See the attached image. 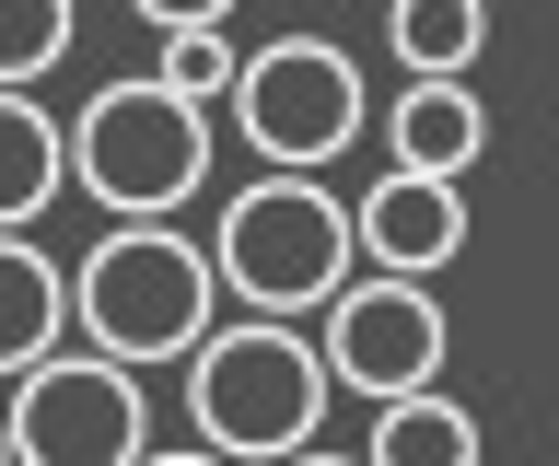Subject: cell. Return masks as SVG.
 Wrapping results in <instances>:
<instances>
[{
	"label": "cell",
	"mask_w": 559,
	"mask_h": 466,
	"mask_svg": "<svg viewBox=\"0 0 559 466\" xmlns=\"http://www.w3.org/2000/svg\"><path fill=\"white\" fill-rule=\"evenodd\" d=\"M326 338H304V315H257L210 326L187 350V420L210 455H304L326 431Z\"/></svg>",
	"instance_id": "obj_1"
},
{
	"label": "cell",
	"mask_w": 559,
	"mask_h": 466,
	"mask_svg": "<svg viewBox=\"0 0 559 466\" xmlns=\"http://www.w3.org/2000/svg\"><path fill=\"white\" fill-rule=\"evenodd\" d=\"M210 256H222V291L257 303V315H326V303L361 280V211L326 199L304 164H269L257 187L222 199Z\"/></svg>",
	"instance_id": "obj_2"
},
{
	"label": "cell",
	"mask_w": 559,
	"mask_h": 466,
	"mask_svg": "<svg viewBox=\"0 0 559 466\" xmlns=\"http://www.w3.org/2000/svg\"><path fill=\"white\" fill-rule=\"evenodd\" d=\"M222 315V256L187 246L175 222H105V246L70 268V326L117 361H187Z\"/></svg>",
	"instance_id": "obj_3"
},
{
	"label": "cell",
	"mask_w": 559,
	"mask_h": 466,
	"mask_svg": "<svg viewBox=\"0 0 559 466\" xmlns=\"http://www.w3.org/2000/svg\"><path fill=\"white\" fill-rule=\"evenodd\" d=\"M70 187L105 199V222H175L210 187V106L175 94L164 71L105 82L94 106L70 117Z\"/></svg>",
	"instance_id": "obj_4"
},
{
	"label": "cell",
	"mask_w": 559,
	"mask_h": 466,
	"mask_svg": "<svg viewBox=\"0 0 559 466\" xmlns=\"http://www.w3.org/2000/svg\"><path fill=\"white\" fill-rule=\"evenodd\" d=\"M234 129H245L257 164H304V176H326V164L373 129V106H361V59H349L338 36H269V47H245Z\"/></svg>",
	"instance_id": "obj_5"
},
{
	"label": "cell",
	"mask_w": 559,
	"mask_h": 466,
	"mask_svg": "<svg viewBox=\"0 0 559 466\" xmlns=\"http://www.w3.org/2000/svg\"><path fill=\"white\" fill-rule=\"evenodd\" d=\"M152 443L140 361L117 350H35L12 373V455L24 466H129Z\"/></svg>",
	"instance_id": "obj_6"
},
{
	"label": "cell",
	"mask_w": 559,
	"mask_h": 466,
	"mask_svg": "<svg viewBox=\"0 0 559 466\" xmlns=\"http://www.w3.org/2000/svg\"><path fill=\"white\" fill-rule=\"evenodd\" d=\"M443 350H454V326H443V303H431L419 268H373V280H349L338 303H326V373H338L349 396L443 385Z\"/></svg>",
	"instance_id": "obj_7"
},
{
	"label": "cell",
	"mask_w": 559,
	"mask_h": 466,
	"mask_svg": "<svg viewBox=\"0 0 559 466\" xmlns=\"http://www.w3.org/2000/svg\"><path fill=\"white\" fill-rule=\"evenodd\" d=\"M466 256V187L384 164V187H361V268H454Z\"/></svg>",
	"instance_id": "obj_8"
},
{
	"label": "cell",
	"mask_w": 559,
	"mask_h": 466,
	"mask_svg": "<svg viewBox=\"0 0 559 466\" xmlns=\"http://www.w3.org/2000/svg\"><path fill=\"white\" fill-rule=\"evenodd\" d=\"M489 152V106L466 94V71H408V94L384 106V164L408 176H466Z\"/></svg>",
	"instance_id": "obj_9"
},
{
	"label": "cell",
	"mask_w": 559,
	"mask_h": 466,
	"mask_svg": "<svg viewBox=\"0 0 559 466\" xmlns=\"http://www.w3.org/2000/svg\"><path fill=\"white\" fill-rule=\"evenodd\" d=\"M59 326H70V268L35 246L24 222H0V373L59 350Z\"/></svg>",
	"instance_id": "obj_10"
},
{
	"label": "cell",
	"mask_w": 559,
	"mask_h": 466,
	"mask_svg": "<svg viewBox=\"0 0 559 466\" xmlns=\"http://www.w3.org/2000/svg\"><path fill=\"white\" fill-rule=\"evenodd\" d=\"M70 187V129L35 106V82H0V222H35Z\"/></svg>",
	"instance_id": "obj_11"
},
{
	"label": "cell",
	"mask_w": 559,
	"mask_h": 466,
	"mask_svg": "<svg viewBox=\"0 0 559 466\" xmlns=\"http://www.w3.org/2000/svg\"><path fill=\"white\" fill-rule=\"evenodd\" d=\"M373 466H466L478 455V420L454 408L443 385H408V396H373Z\"/></svg>",
	"instance_id": "obj_12"
},
{
	"label": "cell",
	"mask_w": 559,
	"mask_h": 466,
	"mask_svg": "<svg viewBox=\"0 0 559 466\" xmlns=\"http://www.w3.org/2000/svg\"><path fill=\"white\" fill-rule=\"evenodd\" d=\"M384 47H396V71H478L489 0H384Z\"/></svg>",
	"instance_id": "obj_13"
},
{
	"label": "cell",
	"mask_w": 559,
	"mask_h": 466,
	"mask_svg": "<svg viewBox=\"0 0 559 466\" xmlns=\"http://www.w3.org/2000/svg\"><path fill=\"white\" fill-rule=\"evenodd\" d=\"M82 36V12L70 0H0V82H47Z\"/></svg>",
	"instance_id": "obj_14"
},
{
	"label": "cell",
	"mask_w": 559,
	"mask_h": 466,
	"mask_svg": "<svg viewBox=\"0 0 559 466\" xmlns=\"http://www.w3.org/2000/svg\"><path fill=\"white\" fill-rule=\"evenodd\" d=\"M152 71H164L175 94H199V106H210V94H234V71H245V59H234V24H164V59H152Z\"/></svg>",
	"instance_id": "obj_15"
},
{
	"label": "cell",
	"mask_w": 559,
	"mask_h": 466,
	"mask_svg": "<svg viewBox=\"0 0 559 466\" xmlns=\"http://www.w3.org/2000/svg\"><path fill=\"white\" fill-rule=\"evenodd\" d=\"M129 12L152 36H164V24H234V0H129Z\"/></svg>",
	"instance_id": "obj_16"
},
{
	"label": "cell",
	"mask_w": 559,
	"mask_h": 466,
	"mask_svg": "<svg viewBox=\"0 0 559 466\" xmlns=\"http://www.w3.org/2000/svg\"><path fill=\"white\" fill-rule=\"evenodd\" d=\"M0 455H12V408H0Z\"/></svg>",
	"instance_id": "obj_17"
}]
</instances>
